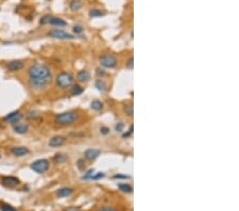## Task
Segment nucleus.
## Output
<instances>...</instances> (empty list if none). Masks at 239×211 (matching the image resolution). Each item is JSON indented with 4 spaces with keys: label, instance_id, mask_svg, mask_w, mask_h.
I'll return each mask as SVG.
<instances>
[{
    "label": "nucleus",
    "instance_id": "aec40b11",
    "mask_svg": "<svg viewBox=\"0 0 239 211\" xmlns=\"http://www.w3.org/2000/svg\"><path fill=\"white\" fill-rule=\"evenodd\" d=\"M66 160V156L63 154H57L54 157H53V161L55 163H62Z\"/></svg>",
    "mask_w": 239,
    "mask_h": 211
},
{
    "label": "nucleus",
    "instance_id": "0eeeda50",
    "mask_svg": "<svg viewBox=\"0 0 239 211\" xmlns=\"http://www.w3.org/2000/svg\"><path fill=\"white\" fill-rule=\"evenodd\" d=\"M23 117V114L20 113L19 111H14L9 113L8 115L4 116V120L5 122H9L11 124H16L20 120V118Z\"/></svg>",
    "mask_w": 239,
    "mask_h": 211
},
{
    "label": "nucleus",
    "instance_id": "5701e85b",
    "mask_svg": "<svg viewBox=\"0 0 239 211\" xmlns=\"http://www.w3.org/2000/svg\"><path fill=\"white\" fill-rule=\"evenodd\" d=\"M83 92V89H82L80 85H74L71 89V94L72 95H80Z\"/></svg>",
    "mask_w": 239,
    "mask_h": 211
},
{
    "label": "nucleus",
    "instance_id": "473e14b6",
    "mask_svg": "<svg viewBox=\"0 0 239 211\" xmlns=\"http://www.w3.org/2000/svg\"><path fill=\"white\" fill-rule=\"evenodd\" d=\"M132 132H133V126H131V127H130V130H129V132H128V133H124L123 137H124V138L129 137V135L132 134Z\"/></svg>",
    "mask_w": 239,
    "mask_h": 211
},
{
    "label": "nucleus",
    "instance_id": "bb28decb",
    "mask_svg": "<svg viewBox=\"0 0 239 211\" xmlns=\"http://www.w3.org/2000/svg\"><path fill=\"white\" fill-rule=\"evenodd\" d=\"M94 176V170H89V171L86 173V175L83 176V179H88V178H92Z\"/></svg>",
    "mask_w": 239,
    "mask_h": 211
},
{
    "label": "nucleus",
    "instance_id": "423d86ee",
    "mask_svg": "<svg viewBox=\"0 0 239 211\" xmlns=\"http://www.w3.org/2000/svg\"><path fill=\"white\" fill-rule=\"evenodd\" d=\"M48 35L51 36V38H59V40H72V38H74V35L67 33L62 29H52L51 31L48 32Z\"/></svg>",
    "mask_w": 239,
    "mask_h": 211
},
{
    "label": "nucleus",
    "instance_id": "1a4fd4ad",
    "mask_svg": "<svg viewBox=\"0 0 239 211\" xmlns=\"http://www.w3.org/2000/svg\"><path fill=\"white\" fill-rule=\"evenodd\" d=\"M6 67L10 72H18V70H23V62L20 61V60H13V61L9 62Z\"/></svg>",
    "mask_w": 239,
    "mask_h": 211
},
{
    "label": "nucleus",
    "instance_id": "cd10ccee",
    "mask_svg": "<svg viewBox=\"0 0 239 211\" xmlns=\"http://www.w3.org/2000/svg\"><path fill=\"white\" fill-rule=\"evenodd\" d=\"M123 127H124L123 123H118V124L116 125L115 129H116V131H118V132H121V131L123 130Z\"/></svg>",
    "mask_w": 239,
    "mask_h": 211
},
{
    "label": "nucleus",
    "instance_id": "39448f33",
    "mask_svg": "<svg viewBox=\"0 0 239 211\" xmlns=\"http://www.w3.org/2000/svg\"><path fill=\"white\" fill-rule=\"evenodd\" d=\"M99 61H100V64L103 67H106V68H113L117 64V59L113 55H102V57H100Z\"/></svg>",
    "mask_w": 239,
    "mask_h": 211
},
{
    "label": "nucleus",
    "instance_id": "4be33fe9",
    "mask_svg": "<svg viewBox=\"0 0 239 211\" xmlns=\"http://www.w3.org/2000/svg\"><path fill=\"white\" fill-rule=\"evenodd\" d=\"M103 14H104V13H103L102 11H101V10H97V9L89 11V16H90V17H100V16H102Z\"/></svg>",
    "mask_w": 239,
    "mask_h": 211
},
{
    "label": "nucleus",
    "instance_id": "c85d7f7f",
    "mask_svg": "<svg viewBox=\"0 0 239 211\" xmlns=\"http://www.w3.org/2000/svg\"><path fill=\"white\" fill-rule=\"evenodd\" d=\"M82 31H83V27H82V26L77 25V26H74V33H81Z\"/></svg>",
    "mask_w": 239,
    "mask_h": 211
},
{
    "label": "nucleus",
    "instance_id": "a878e982",
    "mask_svg": "<svg viewBox=\"0 0 239 211\" xmlns=\"http://www.w3.org/2000/svg\"><path fill=\"white\" fill-rule=\"evenodd\" d=\"M51 17H52L51 15H45V16H43L42 18H40V25H46V23H49Z\"/></svg>",
    "mask_w": 239,
    "mask_h": 211
},
{
    "label": "nucleus",
    "instance_id": "f257e3e1",
    "mask_svg": "<svg viewBox=\"0 0 239 211\" xmlns=\"http://www.w3.org/2000/svg\"><path fill=\"white\" fill-rule=\"evenodd\" d=\"M29 83L34 90H44L50 84L52 80L50 68L42 63H35L28 70Z\"/></svg>",
    "mask_w": 239,
    "mask_h": 211
},
{
    "label": "nucleus",
    "instance_id": "2eb2a0df",
    "mask_svg": "<svg viewBox=\"0 0 239 211\" xmlns=\"http://www.w3.org/2000/svg\"><path fill=\"white\" fill-rule=\"evenodd\" d=\"M71 193H72V189L67 188V187H64V188H61V189L57 190V194L59 197H67V196H69Z\"/></svg>",
    "mask_w": 239,
    "mask_h": 211
},
{
    "label": "nucleus",
    "instance_id": "20e7f679",
    "mask_svg": "<svg viewBox=\"0 0 239 211\" xmlns=\"http://www.w3.org/2000/svg\"><path fill=\"white\" fill-rule=\"evenodd\" d=\"M49 166H50V163L47 159H40V160L34 161L33 163L31 164V170H33L34 172L38 174H43L45 172H47L49 170Z\"/></svg>",
    "mask_w": 239,
    "mask_h": 211
},
{
    "label": "nucleus",
    "instance_id": "393cba45",
    "mask_svg": "<svg viewBox=\"0 0 239 211\" xmlns=\"http://www.w3.org/2000/svg\"><path fill=\"white\" fill-rule=\"evenodd\" d=\"M124 111H126V113L128 114L129 116H133V114H134V108H133V105L126 106V108H124Z\"/></svg>",
    "mask_w": 239,
    "mask_h": 211
},
{
    "label": "nucleus",
    "instance_id": "9d476101",
    "mask_svg": "<svg viewBox=\"0 0 239 211\" xmlns=\"http://www.w3.org/2000/svg\"><path fill=\"white\" fill-rule=\"evenodd\" d=\"M2 184L8 187H15L18 186L20 181H19L18 178L14 177V176H5V177L2 178Z\"/></svg>",
    "mask_w": 239,
    "mask_h": 211
},
{
    "label": "nucleus",
    "instance_id": "dca6fc26",
    "mask_svg": "<svg viewBox=\"0 0 239 211\" xmlns=\"http://www.w3.org/2000/svg\"><path fill=\"white\" fill-rule=\"evenodd\" d=\"M49 23H51L53 26H59V27H65V26H67V23L64 19L57 18V17H51Z\"/></svg>",
    "mask_w": 239,
    "mask_h": 211
},
{
    "label": "nucleus",
    "instance_id": "f8f14e48",
    "mask_svg": "<svg viewBox=\"0 0 239 211\" xmlns=\"http://www.w3.org/2000/svg\"><path fill=\"white\" fill-rule=\"evenodd\" d=\"M99 155H100V150L90 148V149H87L85 152V158L87 159V160L92 161V160H95V159L98 158Z\"/></svg>",
    "mask_w": 239,
    "mask_h": 211
},
{
    "label": "nucleus",
    "instance_id": "7c9ffc66",
    "mask_svg": "<svg viewBox=\"0 0 239 211\" xmlns=\"http://www.w3.org/2000/svg\"><path fill=\"white\" fill-rule=\"evenodd\" d=\"M100 131L103 133V134H106V133H109V128H106V127H101V128H100Z\"/></svg>",
    "mask_w": 239,
    "mask_h": 211
},
{
    "label": "nucleus",
    "instance_id": "a211bd4d",
    "mask_svg": "<svg viewBox=\"0 0 239 211\" xmlns=\"http://www.w3.org/2000/svg\"><path fill=\"white\" fill-rule=\"evenodd\" d=\"M119 189L122 191V192H126V193H131L133 191V188L130 186V184H119Z\"/></svg>",
    "mask_w": 239,
    "mask_h": 211
},
{
    "label": "nucleus",
    "instance_id": "4468645a",
    "mask_svg": "<svg viewBox=\"0 0 239 211\" xmlns=\"http://www.w3.org/2000/svg\"><path fill=\"white\" fill-rule=\"evenodd\" d=\"M77 78H78V80L81 81V82H87L90 78V75L87 70H81V72H79L78 75H77Z\"/></svg>",
    "mask_w": 239,
    "mask_h": 211
},
{
    "label": "nucleus",
    "instance_id": "b1692460",
    "mask_svg": "<svg viewBox=\"0 0 239 211\" xmlns=\"http://www.w3.org/2000/svg\"><path fill=\"white\" fill-rule=\"evenodd\" d=\"M0 210L1 211H16L15 208H13L11 205H8V204H1L0 205Z\"/></svg>",
    "mask_w": 239,
    "mask_h": 211
},
{
    "label": "nucleus",
    "instance_id": "e433bc0d",
    "mask_svg": "<svg viewBox=\"0 0 239 211\" xmlns=\"http://www.w3.org/2000/svg\"><path fill=\"white\" fill-rule=\"evenodd\" d=\"M114 178H129V176H121V175H116V176H114Z\"/></svg>",
    "mask_w": 239,
    "mask_h": 211
},
{
    "label": "nucleus",
    "instance_id": "9b49d317",
    "mask_svg": "<svg viewBox=\"0 0 239 211\" xmlns=\"http://www.w3.org/2000/svg\"><path fill=\"white\" fill-rule=\"evenodd\" d=\"M11 152L16 157H21V156H25V155H28L30 152L25 146H17V147L11 148Z\"/></svg>",
    "mask_w": 239,
    "mask_h": 211
},
{
    "label": "nucleus",
    "instance_id": "412c9836",
    "mask_svg": "<svg viewBox=\"0 0 239 211\" xmlns=\"http://www.w3.org/2000/svg\"><path fill=\"white\" fill-rule=\"evenodd\" d=\"M96 88L99 90V91H101V92L106 91V84H105L104 81H103V80H97Z\"/></svg>",
    "mask_w": 239,
    "mask_h": 211
},
{
    "label": "nucleus",
    "instance_id": "7ed1b4c3",
    "mask_svg": "<svg viewBox=\"0 0 239 211\" xmlns=\"http://www.w3.org/2000/svg\"><path fill=\"white\" fill-rule=\"evenodd\" d=\"M55 82H57V87L61 88V89H67V88L71 87L72 83H74V77L69 73L63 72L57 76Z\"/></svg>",
    "mask_w": 239,
    "mask_h": 211
},
{
    "label": "nucleus",
    "instance_id": "f03ea898",
    "mask_svg": "<svg viewBox=\"0 0 239 211\" xmlns=\"http://www.w3.org/2000/svg\"><path fill=\"white\" fill-rule=\"evenodd\" d=\"M78 117H79V115L77 112L67 111V112H64V113L57 114V116H55V122H57L59 125L66 126V125L74 124V123L78 120Z\"/></svg>",
    "mask_w": 239,
    "mask_h": 211
},
{
    "label": "nucleus",
    "instance_id": "f3484780",
    "mask_svg": "<svg viewBox=\"0 0 239 211\" xmlns=\"http://www.w3.org/2000/svg\"><path fill=\"white\" fill-rule=\"evenodd\" d=\"M69 8L71 11H78L82 8V2L80 0H72L69 3Z\"/></svg>",
    "mask_w": 239,
    "mask_h": 211
},
{
    "label": "nucleus",
    "instance_id": "6ab92c4d",
    "mask_svg": "<svg viewBox=\"0 0 239 211\" xmlns=\"http://www.w3.org/2000/svg\"><path fill=\"white\" fill-rule=\"evenodd\" d=\"M90 107H92V109L96 110V111H99V110H101L103 108V104L101 102H99V100H94V102L90 104Z\"/></svg>",
    "mask_w": 239,
    "mask_h": 211
},
{
    "label": "nucleus",
    "instance_id": "f704fd0d",
    "mask_svg": "<svg viewBox=\"0 0 239 211\" xmlns=\"http://www.w3.org/2000/svg\"><path fill=\"white\" fill-rule=\"evenodd\" d=\"M64 211H79V209L76 207H69V208H67V209H65Z\"/></svg>",
    "mask_w": 239,
    "mask_h": 211
},
{
    "label": "nucleus",
    "instance_id": "c9c22d12",
    "mask_svg": "<svg viewBox=\"0 0 239 211\" xmlns=\"http://www.w3.org/2000/svg\"><path fill=\"white\" fill-rule=\"evenodd\" d=\"M98 211H116V210L113 209V208H102V209H100Z\"/></svg>",
    "mask_w": 239,
    "mask_h": 211
},
{
    "label": "nucleus",
    "instance_id": "72a5a7b5",
    "mask_svg": "<svg viewBox=\"0 0 239 211\" xmlns=\"http://www.w3.org/2000/svg\"><path fill=\"white\" fill-rule=\"evenodd\" d=\"M82 162H83V161H82V160H79V161H78V167H79L80 170H81V171L84 169V166H83L84 164H83V163H82Z\"/></svg>",
    "mask_w": 239,
    "mask_h": 211
},
{
    "label": "nucleus",
    "instance_id": "6e6552de",
    "mask_svg": "<svg viewBox=\"0 0 239 211\" xmlns=\"http://www.w3.org/2000/svg\"><path fill=\"white\" fill-rule=\"evenodd\" d=\"M66 139L65 137H63V135H54V137H52L50 140H49L48 142V145L50 146V147H60V146H62L64 143H65Z\"/></svg>",
    "mask_w": 239,
    "mask_h": 211
},
{
    "label": "nucleus",
    "instance_id": "ddd939ff",
    "mask_svg": "<svg viewBox=\"0 0 239 211\" xmlns=\"http://www.w3.org/2000/svg\"><path fill=\"white\" fill-rule=\"evenodd\" d=\"M14 131L17 133H19V134H23V133H26L28 131V129H29V127H28L27 124H21V123H16V125H14Z\"/></svg>",
    "mask_w": 239,
    "mask_h": 211
},
{
    "label": "nucleus",
    "instance_id": "c756f323",
    "mask_svg": "<svg viewBox=\"0 0 239 211\" xmlns=\"http://www.w3.org/2000/svg\"><path fill=\"white\" fill-rule=\"evenodd\" d=\"M103 177H104V173H97L96 175L94 174L92 179H100V178H103Z\"/></svg>",
    "mask_w": 239,
    "mask_h": 211
},
{
    "label": "nucleus",
    "instance_id": "2f4dec72",
    "mask_svg": "<svg viewBox=\"0 0 239 211\" xmlns=\"http://www.w3.org/2000/svg\"><path fill=\"white\" fill-rule=\"evenodd\" d=\"M126 66H128L129 68H131V70H132V68H133V58H130V60H129Z\"/></svg>",
    "mask_w": 239,
    "mask_h": 211
}]
</instances>
